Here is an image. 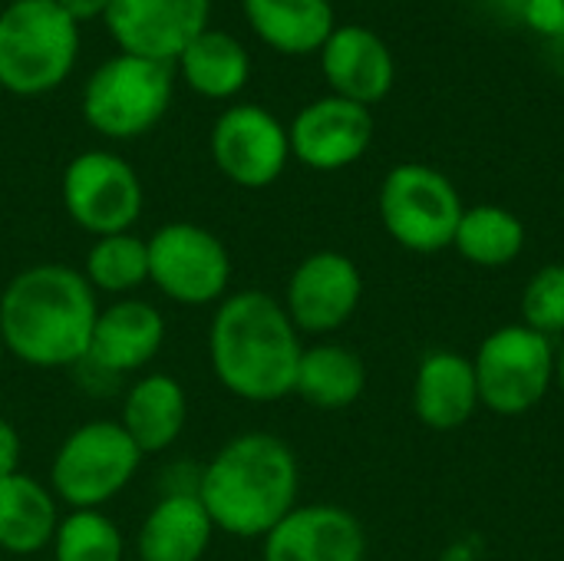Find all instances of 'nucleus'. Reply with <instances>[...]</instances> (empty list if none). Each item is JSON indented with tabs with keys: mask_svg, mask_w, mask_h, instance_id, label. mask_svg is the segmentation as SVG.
<instances>
[{
	"mask_svg": "<svg viewBox=\"0 0 564 561\" xmlns=\"http://www.w3.org/2000/svg\"><path fill=\"white\" fill-rule=\"evenodd\" d=\"M135 561H139V559H135Z\"/></svg>",
	"mask_w": 564,
	"mask_h": 561,
	"instance_id": "37",
	"label": "nucleus"
},
{
	"mask_svg": "<svg viewBox=\"0 0 564 561\" xmlns=\"http://www.w3.org/2000/svg\"><path fill=\"white\" fill-rule=\"evenodd\" d=\"M215 526L198 493H165L139 526V561H202Z\"/></svg>",
	"mask_w": 564,
	"mask_h": 561,
	"instance_id": "19",
	"label": "nucleus"
},
{
	"mask_svg": "<svg viewBox=\"0 0 564 561\" xmlns=\"http://www.w3.org/2000/svg\"><path fill=\"white\" fill-rule=\"evenodd\" d=\"M301 331L264 291L228 294L208 327V360L218 384L245 403H278L294 393Z\"/></svg>",
	"mask_w": 564,
	"mask_h": 561,
	"instance_id": "2",
	"label": "nucleus"
},
{
	"mask_svg": "<svg viewBox=\"0 0 564 561\" xmlns=\"http://www.w3.org/2000/svg\"><path fill=\"white\" fill-rule=\"evenodd\" d=\"M145 205L139 172L116 152L89 149L63 169V208L93 238L132 231Z\"/></svg>",
	"mask_w": 564,
	"mask_h": 561,
	"instance_id": "10",
	"label": "nucleus"
},
{
	"mask_svg": "<svg viewBox=\"0 0 564 561\" xmlns=\"http://www.w3.org/2000/svg\"><path fill=\"white\" fill-rule=\"evenodd\" d=\"M83 274L93 291L102 294H129L149 281V245L135 231H119L96 238L86 251Z\"/></svg>",
	"mask_w": 564,
	"mask_h": 561,
	"instance_id": "26",
	"label": "nucleus"
},
{
	"mask_svg": "<svg viewBox=\"0 0 564 561\" xmlns=\"http://www.w3.org/2000/svg\"><path fill=\"white\" fill-rule=\"evenodd\" d=\"M185 420L188 393L172 374H145L126 390L119 427L132 436L142 456L169 450L182 436Z\"/></svg>",
	"mask_w": 564,
	"mask_h": 561,
	"instance_id": "21",
	"label": "nucleus"
},
{
	"mask_svg": "<svg viewBox=\"0 0 564 561\" xmlns=\"http://www.w3.org/2000/svg\"><path fill=\"white\" fill-rule=\"evenodd\" d=\"M367 390V367L364 360L344 344H314L304 347L294 393L317 410H347Z\"/></svg>",
	"mask_w": 564,
	"mask_h": 561,
	"instance_id": "24",
	"label": "nucleus"
},
{
	"mask_svg": "<svg viewBox=\"0 0 564 561\" xmlns=\"http://www.w3.org/2000/svg\"><path fill=\"white\" fill-rule=\"evenodd\" d=\"M291 155L314 172H340L360 162L373 142V112L344 96L307 103L288 126Z\"/></svg>",
	"mask_w": 564,
	"mask_h": 561,
	"instance_id": "13",
	"label": "nucleus"
},
{
	"mask_svg": "<svg viewBox=\"0 0 564 561\" xmlns=\"http://www.w3.org/2000/svg\"><path fill=\"white\" fill-rule=\"evenodd\" d=\"M20 453H23V440L17 427L7 417H0V479L20 473Z\"/></svg>",
	"mask_w": 564,
	"mask_h": 561,
	"instance_id": "30",
	"label": "nucleus"
},
{
	"mask_svg": "<svg viewBox=\"0 0 564 561\" xmlns=\"http://www.w3.org/2000/svg\"><path fill=\"white\" fill-rule=\"evenodd\" d=\"M367 532L360 519L330 503L294 506L264 539L261 561H364Z\"/></svg>",
	"mask_w": 564,
	"mask_h": 561,
	"instance_id": "15",
	"label": "nucleus"
},
{
	"mask_svg": "<svg viewBox=\"0 0 564 561\" xmlns=\"http://www.w3.org/2000/svg\"><path fill=\"white\" fill-rule=\"evenodd\" d=\"M549 60H552V69L564 79V36L562 40H552L549 43Z\"/></svg>",
	"mask_w": 564,
	"mask_h": 561,
	"instance_id": "32",
	"label": "nucleus"
},
{
	"mask_svg": "<svg viewBox=\"0 0 564 561\" xmlns=\"http://www.w3.org/2000/svg\"><path fill=\"white\" fill-rule=\"evenodd\" d=\"M175 76L202 99H235L251 79V56L228 30H202L175 60Z\"/></svg>",
	"mask_w": 564,
	"mask_h": 561,
	"instance_id": "22",
	"label": "nucleus"
},
{
	"mask_svg": "<svg viewBox=\"0 0 564 561\" xmlns=\"http://www.w3.org/2000/svg\"><path fill=\"white\" fill-rule=\"evenodd\" d=\"M79 60V26L53 0L0 10V89L36 99L59 89Z\"/></svg>",
	"mask_w": 564,
	"mask_h": 561,
	"instance_id": "4",
	"label": "nucleus"
},
{
	"mask_svg": "<svg viewBox=\"0 0 564 561\" xmlns=\"http://www.w3.org/2000/svg\"><path fill=\"white\" fill-rule=\"evenodd\" d=\"M297 456L274 433L228 440L198 473V499L215 532L235 539H264L297 506Z\"/></svg>",
	"mask_w": 564,
	"mask_h": 561,
	"instance_id": "3",
	"label": "nucleus"
},
{
	"mask_svg": "<svg viewBox=\"0 0 564 561\" xmlns=\"http://www.w3.org/2000/svg\"><path fill=\"white\" fill-rule=\"evenodd\" d=\"M53 561H126V542L102 509H73L56 526Z\"/></svg>",
	"mask_w": 564,
	"mask_h": 561,
	"instance_id": "27",
	"label": "nucleus"
},
{
	"mask_svg": "<svg viewBox=\"0 0 564 561\" xmlns=\"http://www.w3.org/2000/svg\"><path fill=\"white\" fill-rule=\"evenodd\" d=\"M3 354H7V347H3V337H0V360H3Z\"/></svg>",
	"mask_w": 564,
	"mask_h": 561,
	"instance_id": "35",
	"label": "nucleus"
},
{
	"mask_svg": "<svg viewBox=\"0 0 564 561\" xmlns=\"http://www.w3.org/2000/svg\"><path fill=\"white\" fill-rule=\"evenodd\" d=\"M208 149L218 172L238 188H268L291 162L288 126L258 103L228 106L212 126Z\"/></svg>",
	"mask_w": 564,
	"mask_h": 561,
	"instance_id": "11",
	"label": "nucleus"
},
{
	"mask_svg": "<svg viewBox=\"0 0 564 561\" xmlns=\"http://www.w3.org/2000/svg\"><path fill=\"white\" fill-rule=\"evenodd\" d=\"M473 367L479 403L499 417H522L555 387V341L525 324H506L479 344Z\"/></svg>",
	"mask_w": 564,
	"mask_h": 561,
	"instance_id": "8",
	"label": "nucleus"
},
{
	"mask_svg": "<svg viewBox=\"0 0 564 561\" xmlns=\"http://www.w3.org/2000/svg\"><path fill=\"white\" fill-rule=\"evenodd\" d=\"M165 344V317L155 304L139 298H119L99 308L86 360L99 374L122 377L149 367Z\"/></svg>",
	"mask_w": 564,
	"mask_h": 561,
	"instance_id": "17",
	"label": "nucleus"
},
{
	"mask_svg": "<svg viewBox=\"0 0 564 561\" xmlns=\"http://www.w3.org/2000/svg\"><path fill=\"white\" fill-rule=\"evenodd\" d=\"M251 33L281 56L321 53L337 30L330 0H241Z\"/></svg>",
	"mask_w": 564,
	"mask_h": 561,
	"instance_id": "20",
	"label": "nucleus"
},
{
	"mask_svg": "<svg viewBox=\"0 0 564 561\" xmlns=\"http://www.w3.org/2000/svg\"><path fill=\"white\" fill-rule=\"evenodd\" d=\"M76 26H83V23H89V20H99V17H106V10H109V3L112 0H53Z\"/></svg>",
	"mask_w": 564,
	"mask_h": 561,
	"instance_id": "31",
	"label": "nucleus"
},
{
	"mask_svg": "<svg viewBox=\"0 0 564 561\" xmlns=\"http://www.w3.org/2000/svg\"><path fill=\"white\" fill-rule=\"evenodd\" d=\"M453 248L476 268H506L525 248V225L502 205H473L456 225Z\"/></svg>",
	"mask_w": 564,
	"mask_h": 561,
	"instance_id": "25",
	"label": "nucleus"
},
{
	"mask_svg": "<svg viewBox=\"0 0 564 561\" xmlns=\"http://www.w3.org/2000/svg\"><path fill=\"white\" fill-rule=\"evenodd\" d=\"M59 526L56 496L26 473L0 479V549L7 555H36L53 546Z\"/></svg>",
	"mask_w": 564,
	"mask_h": 561,
	"instance_id": "23",
	"label": "nucleus"
},
{
	"mask_svg": "<svg viewBox=\"0 0 564 561\" xmlns=\"http://www.w3.org/2000/svg\"><path fill=\"white\" fill-rule=\"evenodd\" d=\"M364 274L344 251H314L288 278L284 311L301 334H334L360 308Z\"/></svg>",
	"mask_w": 564,
	"mask_h": 561,
	"instance_id": "12",
	"label": "nucleus"
},
{
	"mask_svg": "<svg viewBox=\"0 0 564 561\" xmlns=\"http://www.w3.org/2000/svg\"><path fill=\"white\" fill-rule=\"evenodd\" d=\"M377 205L387 235L413 255L453 248L456 225L466 212L453 179L426 162L393 165L380 182Z\"/></svg>",
	"mask_w": 564,
	"mask_h": 561,
	"instance_id": "6",
	"label": "nucleus"
},
{
	"mask_svg": "<svg viewBox=\"0 0 564 561\" xmlns=\"http://www.w3.org/2000/svg\"><path fill=\"white\" fill-rule=\"evenodd\" d=\"M175 96V63L116 53L83 86V119L93 132L126 142L152 132Z\"/></svg>",
	"mask_w": 564,
	"mask_h": 561,
	"instance_id": "5",
	"label": "nucleus"
},
{
	"mask_svg": "<svg viewBox=\"0 0 564 561\" xmlns=\"http://www.w3.org/2000/svg\"><path fill=\"white\" fill-rule=\"evenodd\" d=\"M555 387L564 393V341L555 344Z\"/></svg>",
	"mask_w": 564,
	"mask_h": 561,
	"instance_id": "33",
	"label": "nucleus"
},
{
	"mask_svg": "<svg viewBox=\"0 0 564 561\" xmlns=\"http://www.w3.org/2000/svg\"><path fill=\"white\" fill-rule=\"evenodd\" d=\"M321 69L334 96L360 106H377L397 83V60L387 40L360 23L337 26L321 46Z\"/></svg>",
	"mask_w": 564,
	"mask_h": 561,
	"instance_id": "16",
	"label": "nucleus"
},
{
	"mask_svg": "<svg viewBox=\"0 0 564 561\" xmlns=\"http://www.w3.org/2000/svg\"><path fill=\"white\" fill-rule=\"evenodd\" d=\"M519 17L532 33L545 36L549 43L564 36V0H522Z\"/></svg>",
	"mask_w": 564,
	"mask_h": 561,
	"instance_id": "29",
	"label": "nucleus"
},
{
	"mask_svg": "<svg viewBox=\"0 0 564 561\" xmlns=\"http://www.w3.org/2000/svg\"><path fill=\"white\" fill-rule=\"evenodd\" d=\"M149 245V281L175 304L208 308L228 298L231 284V255L225 241L195 225V222H169L162 225Z\"/></svg>",
	"mask_w": 564,
	"mask_h": 561,
	"instance_id": "9",
	"label": "nucleus"
},
{
	"mask_svg": "<svg viewBox=\"0 0 564 561\" xmlns=\"http://www.w3.org/2000/svg\"><path fill=\"white\" fill-rule=\"evenodd\" d=\"M139 466L142 450L119 420H89L59 443L50 463V489L69 509H99L135 479Z\"/></svg>",
	"mask_w": 564,
	"mask_h": 561,
	"instance_id": "7",
	"label": "nucleus"
},
{
	"mask_svg": "<svg viewBox=\"0 0 564 561\" xmlns=\"http://www.w3.org/2000/svg\"><path fill=\"white\" fill-rule=\"evenodd\" d=\"M522 324L545 334L564 337V265L552 261L539 268L522 291Z\"/></svg>",
	"mask_w": 564,
	"mask_h": 561,
	"instance_id": "28",
	"label": "nucleus"
},
{
	"mask_svg": "<svg viewBox=\"0 0 564 561\" xmlns=\"http://www.w3.org/2000/svg\"><path fill=\"white\" fill-rule=\"evenodd\" d=\"M502 3H506L509 10H516V13H519V7H522V0H502Z\"/></svg>",
	"mask_w": 564,
	"mask_h": 561,
	"instance_id": "34",
	"label": "nucleus"
},
{
	"mask_svg": "<svg viewBox=\"0 0 564 561\" xmlns=\"http://www.w3.org/2000/svg\"><path fill=\"white\" fill-rule=\"evenodd\" d=\"M99 304L86 274L63 261L17 271L0 294V337L20 364L53 370L86 360Z\"/></svg>",
	"mask_w": 564,
	"mask_h": 561,
	"instance_id": "1",
	"label": "nucleus"
},
{
	"mask_svg": "<svg viewBox=\"0 0 564 561\" xmlns=\"http://www.w3.org/2000/svg\"><path fill=\"white\" fill-rule=\"evenodd\" d=\"M208 17L212 0H112L102 20L119 53L175 63L178 53L208 30Z\"/></svg>",
	"mask_w": 564,
	"mask_h": 561,
	"instance_id": "14",
	"label": "nucleus"
},
{
	"mask_svg": "<svg viewBox=\"0 0 564 561\" xmlns=\"http://www.w3.org/2000/svg\"><path fill=\"white\" fill-rule=\"evenodd\" d=\"M7 3H20V0H7Z\"/></svg>",
	"mask_w": 564,
	"mask_h": 561,
	"instance_id": "36",
	"label": "nucleus"
},
{
	"mask_svg": "<svg viewBox=\"0 0 564 561\" xmlns=\"http://www.w3.org/2000/svg\"><path fill=\"white\" fill-rule=\"evenodd\" d=\"M479 384L473 357L456 350H430L413 374V413L436 433H453L479 410Z\"/></svg>",
	"mask_w": 564,
	"mask_h": 561,
	"instance_id": "18",
	"label": "nucleus"
}]
</instances>
